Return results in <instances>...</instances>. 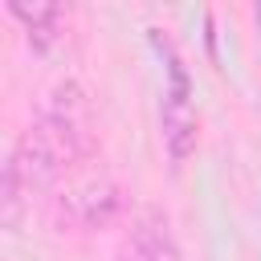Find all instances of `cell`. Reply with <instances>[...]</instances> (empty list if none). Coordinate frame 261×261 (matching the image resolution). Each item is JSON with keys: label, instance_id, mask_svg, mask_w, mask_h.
I'll return each mask as SVG.
<instances>
[{"label": "cell", "instance_id": "obj_3", "mask_svg": "<svg viewBox=\"0 0 261 261\" xmlns=\"http://www.w3.org/2000/svg\"><path fill=\"white\" fill-rule=\"evenodd\" d=\"M122 257L126 261H184L179 257V245L171 237V224L159 208H143L130 224V237L122 245Z\"/></svg>", "mask_w": 261, "mask_h": 261}, {"label": "cell", "instance_id": "obj_5", "mask_svg": "<svg viewBox=\"0 0 261 261\" xmlns=\"http://www.w3.org/2000/svg\"><path fill=\"white\" fill-rule=\"evenodd\" d=\"M8 12L24 24L33 49H49V45L61 37V20H65V12H61L57 4H20V0H12Z\"/></svg>", "mask_w": 261, "mask_h": 261}, {"label": "cell", "instance_id": "obj_2", "mask_svg": "<svg viewBox=\"0 0 261 261\" xmlns=\"http://www.w3.org/2000/svg\"><path fill=\"white\" fill-rule=\"evenodd\" d=\"M37 126L53 139V147L65 159H77L86 151V143H90V130H86L90 126V110H86V94H82V86L73 77H65V82L53 86V94H49Z\"/></svg>", "mask_w": 261, "mask_h": 261}, {"label": "cell", "instance_id": "obj_7", "mask_svg": "<svg viewBox=\"0 0 261 261\" xmlns=\"http://www.w3.org/2000/svg\"><path fill=\"white\" fill-rule=\"evenodd\" d=\"M253 20H257V45H261V4L253 8Z\"/></svg>", "mask_w": 261, "mask_h": 261}, {"label": "cell", "instance_id": "obj_1", "mask_svg": "<svg viewBox=\"0 0 261 261\" xmlns=\"http://www.w3.org/2000/svg\"><path fill=\"white\" fill-rule=\"evenodd\" d=\"M163 49H167V82H163V102H159V126H163V147H167L171 163H184L196 151L200 122H196L188 69H184V61L175 57V49L167 41H163Z\"/></svg>", "mask_w": 261, "mask_h": 261}, {"label": "cell", "instance_id": "obj_6", "mask_svg": "<svg viewBox=\"0 0 261 261\" xmlns=\"http://www.w3.org/2000/svg\"><path fill=\"white\" fill-rule=\"evenodd\" d=\"M20 192H24V179H20V171H16L12 155H8V163H4V224L8 228L20 220V204H24Z\"/></svg>", "mask_w": 261, "mask_h": 261}, {"label": "cell", "instance_id": "obj_4", "mask_svg": "<svg viewBox=\"0 0 261 261\" xmlns=\"http://www.w3.org/2000/svg\"><path fill=\"white\" fill-rule=\"evenodd\" d=\"M65 212H69L73 224L98 228V224L114 220V212H118V188H114L110 179H90V184H82V188L69 192Z\"/></svg>", "mask_w": 261, "mask_h": 261}]
</instances>
